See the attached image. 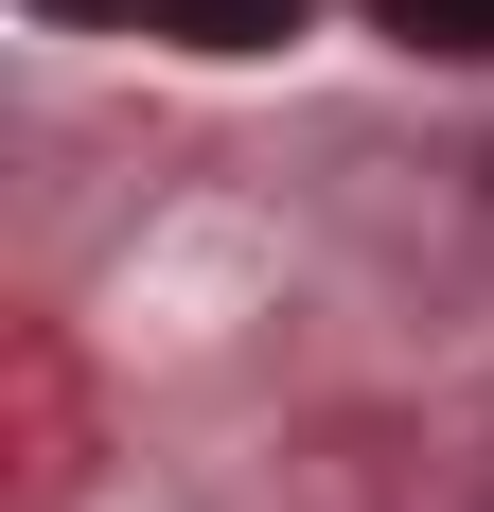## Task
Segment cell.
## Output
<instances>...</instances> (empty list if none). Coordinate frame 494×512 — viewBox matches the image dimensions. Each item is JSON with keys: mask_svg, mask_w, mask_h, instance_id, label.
<instances>
[{"mask_svg": "<svg viewBox=\"0 0 494 512\" xmlns=\"http://www.w3.org/2000/svg\"><path fill=\"white\" fill-rule=\"evenodd\" d=\"M142 36H177V53H283L300 36V0H124Z\"/></svg>", "mask_w": 494, "mask_h": 512, "instance_id": "6da1fadb", "label": "cell"}, {"mask_svg": "<svg viewBox=\"0 0 494 512\" xmlns=\"http://www.w3.org/2000/svg\"><path fill=\"white\" fill-rule=\"evenodd\" d=\"M371 36H406V53H494V0H371Z\"/></svg>", "mask_w": 494, "mask_h": 512, "instance_id": "7a4b0ae2", "label": "cell"}, {"mask_svg": "<svg viewBox=\"0 0 494 512\" xmlns=\"http://www.w3.org/2000/svg\"><path fill=\"white\" fill-rule=\"evenodd\" d=\"M53 18H89V0H53ZM106 18H124V0H106Z\"/></svg>", "mask_w": 494, "mask_h": 512, "instance_id": "3957f363", "label": "cell"}]
</instances>
